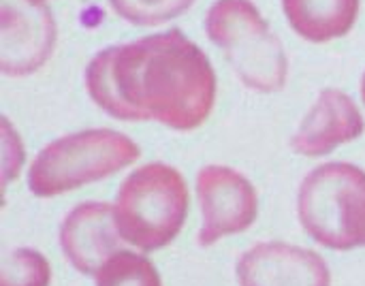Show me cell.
<instances>
[{
	"label": "cell",
	"mask_w": 365,
	"mask_h": 286,
	"mask_svg": "<svg viewBox=\"0 0 365 286\" xmlns=\"http://www.w3.org/2000/svg\"><path fill=\"white\" fill-rule=\"evenodd\" d=\"M86 88L115 120H156L173 131L199 128L216 101L207 56L180 30L98 51L86 68Z\"/></svg>",
	"instance_id": "1"
},
{
	"label": "cell",
	"mask_w": 365,
	"mask_h": 286,
	"mask_svg": "<svg viewBox=\"0 0 365 286\" xmlns=\"http://www.w3.org/2000/svg\"><path fill=\"white\" fill-rule=\"evenodd\" d=\"M188 205V186L182 173L169 165L150 163L122 182L113 212L124 242L141 252H152L178 238Z\"/></svg>",
	"instance_id": "2"
},
{
	"label": "cell",
	"mask_w": 365,
	"mask_h": 286,
	"mask_svg": "<svg viewBox=\"0 0 365 286\" xmlns=\"http://www.w3.org/2000/svg\"><path fill=\"white\" fill-rule=\"evenodd\" d=\"M141 156L139 145L124 133L90 128L45 145L30 165L28 188L41 197H58L105 180Z\"/></svg>",
	"instance_id": "3"
},
{
	"label": "cell",
	"mask_w": 365,
	"mask_h": 286,
	"mask_svg": "<svg viewBox=\"0 0 365 286\" xmlns=\"http://www.w3.org/2000/svg\"><path fill=\"white\" fill-rule=\"evenodd\" d=\"M306 233L325 248H365V171L351 163H325L312 169L297 197Z\"/></svg>",
	"instance_id": "4"
},
{
	"label": "cell",
	"mask_w": 365,
	"mask_h": 286,
	"mask_svg": "<svg viewBox=\"0 0 365 286\" xmlns=\"http://www.w3.org/2000/svg\"><path fill=\"white\" fill-rule=\"evenodd\" d=\"M205 30L248 88L263 94L284 88V47L250 0H216L205 15Z\"/></svg>",
	"instance_id": "5"
},
{
	"label": "cell",
	"mask_w": 365,
	"mask_h": 286,
	"mask_svg": "<svg viewBox=\"0 0 365 286\" xmlns=\"http://www.w3.org/2000/svg\"><path fill=\"white\" fill-rule=\"evenodd\" d=\"M197 195L203 214L199 231L201 246H212L222 238L237 235L257 220V190L246 175L231 167H203L197 175Z\"/></svg>",
	"instance_id": "6"
},
{
	"label": "cell",
	"mask_w": 365,
	"mask_h": 286,
	"mask_svg": "<svg viewBox=\"0 0 365 286\" xmlns=\"http://www.w3.org/2000/svg\"><path fill=\"white\" fill-rule=\"evenodd\" d=\"M56 21L43 0H2L0 6V71L26 77L53 53Z\"/></svg>",
	"instance_id": "7"
},
{
	"label": "cell",
	"mask_w": 365,
	"mask_h": 286,
	"mask_svg": "<svg viewBox=\"0 0 365 286\" xmlns=\"http://www.w3.org/2000/svg\"><path fill=\"white\" fill-rule=\"evenodd\" d=\"M242 286H331L325 259L284 242H259L237 261Z\"/></svg>",
	"instance_id": "8"
},
{
	"label": "cell",
	"mask_w": 365,
	"mask_h": 286,
	"mask_svg": "<svg viewBox=\"0 0 365 286\" xmlns=\"http://www.w3.org/2000/svg\"><path fill=\"white\" fill-rule=\"evenodd\" d=\"M113 205L88 201L79 203L60 227V246L68 263L81 274H98V270L122 250Z\"/></svg>",
	"instance_id": "9"
},
{
	"label": "cell",
	"mask_w": 365,
	"mask_h": 286,
	"mask_svg": "<svg viewBox=\"0 0 365 286\" xmlns=\"http://www.w3.org/2000/svg\"><path fill=\"white\" fill-rule=\"evenodd\" d=\"M364 128V116L357 103L342 90L327 88L319 94L314 107L299 124L291 145L297 154L319 158L355 141Z\"/></svg>",
	"instance_id": "10"
},
{
	"label": "cell",
	"mask_w": 365,
	"mask_h": 286,
	"mask_svg": "<svg viewBox=\"0 0 365 286\" xmlns=\"http://www.w3.org/2000/svg\"><path fill=\"white\" fill-rule=\"evenodd\" d=\"M291 28L310 43L344 36L359 13V0H282Z\"/></svg>",
	"instance_id": "11"
},
{
	"label": "cell",
	"mask_w": 365,
	"mask_h": 286,
	"mask_svg": "<svg viewBox=\"0 0 365 286\" xmlns=\"http://www.w3.org/2000/svg\"><path fill=\"white\" fill-rule=\"evenodd\" d=\"M96 286H163V282L148 257L120 250L98 270Z\"/></svg>",
	"instance_id": "12"
},
{
	"label": "cell",
	"mask_w": 365,
	"mask_h": 286,
	"mask_svg": "<svg viewBox=\"0 0 365 286\" xmlns=\"http://www.w3.org/2000/svg\"><path fill=\"white\" fill-rule=\"evenodd\" d=\"M49 261L30 248H15L2 257L0 286H49Z\"/></svg>",
	"instance_id": "13"
},
{
	"label": "cell",
	"mask_w": 365,
	"mask_h": 286,
	"mask_svg": "<svg viewBox=\"0 0 365 286\" xmlns=\"http://www.w3.org/2000/svg\"><path fill=\"white\" fill-rule=\"evenodd\" d=\"M195 0H109L113 11L135 26L165 24L192 6Z\"/></svg>",
	"instance_id": "14"
},
{
	"label": "cell",
	"mask_w": 365,
	"mask_h": 286,
	"mask_svg": "<svg viewBox=\"0 0 365 286\" xmlns=\"http://www.w3.org/2000/svg\"><path fill=\"white\" fill-rule=\"evenodd\" d=\"M361 98H364V105H365V73H364V79H361Z\"/></svg>",
	"instance_id": "15"
}]
</instances>
